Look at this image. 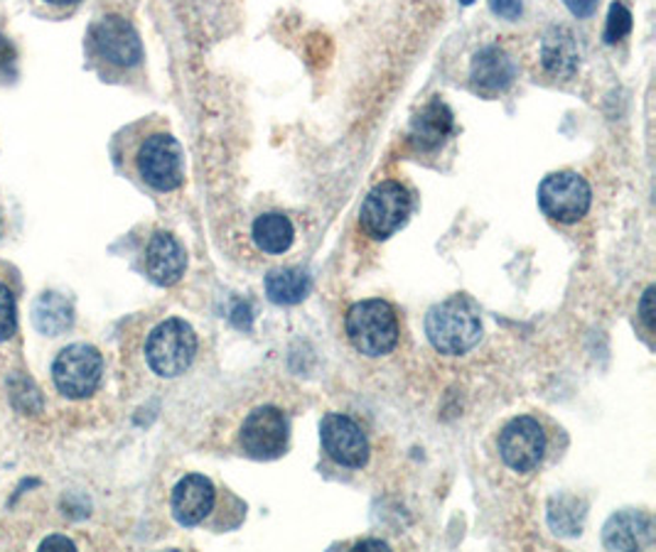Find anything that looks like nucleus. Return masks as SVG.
<instances>
[{"mask_svg":"<svg viewBox=\"0 0 656 552\" xmlns=\"http://www.w3.org/2000/svg\"><path fill=\"white\" fill-rule=\"evenodd\" d=\"M0 233H3V212H0Z\"/></svg>","mask_w":656,"mask_h":552,"instance_id":"7c9ffc66","label":"nucleus"},{"mask_svg":"<svg viewBox=\"0 0 656 552\" xmlns=\"http://www.w3.org/2000/svg\"><path fill=\"white\" fill-rule=\"evenodd\" d=\"M290 440V422L286 412L276 406L251 410L239 430V447L247 457L271 461L283 457Z\"/></svg>","mask_w":656,"mask_h":552,"instance_id":"0eeeda50","label":"nucleus"},{"mask_svg":"<svg viewBox=\"0 0 656 552\" xmlns=\"http://www.w3.org/2000/svg\"><path fill=\"white\" fill-rule=\"evenodd\" d=\"M541 64L553 79H571L581 67V49L571 29L551 27L541 43Z\"/></svg>","mask_w":656,"mask_h":552,"instance_id":"f3484780","label":"nucleus"},{"mask_svg":"<svg viewBox=\"0 0 656 552\" xmlns=\"http://www.w3.org/2000/svg\"><path fill=\"white\" fill-rule=\"evenodd\" d=\"M410 212H414V196H410L408 187L396 180H386L367 194L359 212V226L369 239L386 241L398 229H404Z\"/></svg>","mask_w":656,"mask_h":552,"instance_id":"39448f33","label":"nucleus"},{"mask_svg":"<svg viewBox=\"0 0 656 552\" xmlns=\"http://www.w3.org/2000/svg\"><path fill=\"white\" fill-rule=\"evenodd\" d=\"M188 271V253L168 231H155L145 245V275L160 288L180 283Z\"/></svg>","mask_w":656,"mask_h":552,"instance_id":"4468645a","label":"nucleus"},{"mask_svg":"<svg viewBox=\"0 0 656 552\" xmlns=\"http://www.w3.org/2000/svg\"><path fill=\"white\" fill-rule=\"evenodd\" d=\"M355 548H379V550H386L389 545L384 543V540H361V543H357Z\"/></svg>","mask_w":656,"mask_h":552,"instance_id":"cd10ccee","label":"nucleus"},{"mask_svg":"<svg viewBox=\"0 0 656 552\" xmlns=\"http://www.w3.org/2000/svg\"><path fill=\"white\" fill-rule=\"evenodd\" d=\"M514 57L497 45L482 47L469 62V84H473L475 94L485 98H497L499 94H504L514 84Z\"/></svg>","mask_w":656,"mask_h":552,"instance_id":"f8f14e48","label":"nucleus"},{"mask_svg":"<svg viewBox=\"0 0 656 552\" xmlns=\"http://www.w3.org/2000/svg\"><path fill=\"white\" fill-rule=\"evenodd\" d=\"M460 3H463V5H473L475 0H460Z\"/></svg>","mask_w":656,"mask_h":552,"instance_id":"c756f323","label":"nucleus"},{"mask_svg":"<svg viewBox=\"0 0 656 552\" xmlns=\"http://www.w3.org/2000/svg\"><path fill=\"white\" fill-rule=\"evenodd\" d=\"M5 64H13V49L5 43V37H0V72Z\"/></svg>","mask_w":656,"mask_h":552,"instance_id":"bb28decb","label":"nucleus"},{"mask_svg":"<svg viewBox=\"0 0 656 552\" xmlns=\"http://www.w3.org/2000/svg\"><path fill=\"white\" fill-rule=\"evenodd\" d=\"M92 49L104 64L114 69H135L143 62L139 29L121 15H106L92 27Z\"/></svg>","mask_w":656,"mask_h":552,"instance_id":"9d476101","label":"nucleus"},{"mask_svg":"<svg viewBox=\"0 0 656 552\" xmlns=\"http://www.w3.org/2000/svg\"><path fill=\"white\" fill-rule=\"evenodd\" d=\"M47 3H52V5H74V3H80V0H47Z\"/></svg>","mask_w":656,"mask_h":552,"instance_id":"c85d7f7f","label":"nucleus"},{"mask_svg":"<svg viewBox=\"0 0 656 552\" xmlns=\"http://www.w3.org/2000/svg\"><path fill=\"white\" fill-rule=\"evenodd\" d=\"M214 501H217V489L212 481L202 475H188L172 489V516L180 526H200L212 516Z\"/></svg>","mask_w":656,"mask_h":552,"instance_id":"ddd939ff","label":"nucleus"},{"mask_svg":"<svg viewBox=\"0 0 656 552\" xmlns=\"http://www.w3.org/2000/svg\"><path fill=\"white\" fill-rule=\"evenodd\" d=\"M312 290L310 275L302 268H276L266 275V295L273 304H300Z\"/></svg>","mask_w":656,"mask_h":552,"instance_id":"6ab92c4d","label":"nucleus"},{"mask_svg":"<svg viewBox=\"0 0 656 552\" xmlns=\"http://www.w3.org/2000/svg\"><path fill=\"white\" fill-rule=\"evenodd\" d=\"M52 548H64V550H74L76 545L72 543L70 538H62V536H50L47 540H43L40 543V550L43 552H47V550H52Z\"/></svg>","mask_w":656,"mask_h":552,"instance_id":"a878e982","label":"nucleus"},{"mask_svg":"<svg viewBox=\"0 0 656 552\" xmlns=\"http://www.w3.org/2000/svg\"><path fill=\"white\" fill-rule=\"evenodd\" d=\"M251 239L257 243V249L269 255L286 253L293 241H296V226L281 212H266L261 214L251 226Z\"/></svg>","mask_w":656,"mask_h":552,"instance_id":"a211bd4d","label":"nucleus"},{"mask_svg":"<svg viewBox=\"0 0 656 552\" xmlns=\"http://www.w3.org/2000/svg\"><path fill=\"white\" fill-rule=\"evenodd\" d=\"M135 172L151 190L168 194L184 184V151L168 131H153L135 147Z\"/></svg>","mask_w":656,"mask_h":552,"instance_id":"7ed1b4c3","label":"nucleus"},{"mask_svg":"<svg viewBox=\"0 0 656 552\" xmlns=\"http://www.w3.org/2000/svg\"><path fill=\"white\" fill-rule=\"evenodd\" d=\"M489 8H492V13L502 20H518L524 13V0H489Z\"/></svg>","mask_w":656,"mask_h":552,"instance_id":"5701e85b","label":"nucleus"},{"mask_svg":"<svg viewBox=\"0 0 656 552\" xmlns=\"http://www.w3.org/2000/svg\"><path fill=\"white\" fill-rule=\"evenodd\" d=\"M198 357V334L184 320H165L145 341L148 367L163 379H178Z\"/></svg>","mask_w":656,"mask_h":552,"instance_id":"20e7f679","label":"nucleus"},{"mask_svg":"<svg viewBox=\"0 0 656 552\" xmlns=\"http://www.w3.org/2000/svg\"><path fill=\"white\" fill-rule=\"evenodd\" d=\"M632 33V13L630 8L620 0H615L610 5V13H607V25H605V43L615 45L620 43L622 37H627Z\"/></svg>","mask_w":656,"mask_h":552,"instance_id":"412c9836","label":"nucleus"},{"mask_svg":"<svg viewBox=\"0 0 656 552\" xmlns=\"http://www.w3.org/2000/svg\"><path fill=\"white\" fill-rule=\"evenodd\" d=\"M345 329L351 347L369 359L386 357L398 347L401 339L398 314L386 300H361L351 304Z\"/></svg>","mask_w":656,"mask_h":552,"instance_id":"f03ea898","label":"nucleus"},{"mask_svg":"<svg viewBox=\"0 0 656 552\" xmlns=\"http://www.w3.org/2000/svg\"><path fill=\"white\" fill-rule=\"evenodd\" d=\"M102 373L104 359L92 344H72V347L62 349L52 363L55 386L70 400L90 398L99 388Z\"/></svg>","mask_w":656,"mask_h":552,"instance_id":"6e6552de","label":"nucleus"},{"mask_svg":"<svg viewBox=\"0 0 656 552\" xmlns=\"http://www.w3.org/2000/svg\"><path fill=\"white\" fill-rule=\"evenodd\" d=\"M320 442L325 455L339 467L361 469L369 461V440L345 412H327L320 422Z\"/></svg>","mask_w":656,"mask_h":552,"instance_id":"9b49d317","label":"nucleus"},{"mask_svg":"<svg viewBox=\"0 0 656 552\" xmlns=\"http://www.w3.org/2000/svg\"><path fill=\"white\" fill-rule=\"evenodd\" d=\"M654 538L652 518L640 511H624L605 524L603 543L610 550H640L649 545Z\"/></svg>","mask_w":656,"mask_h":552,"instance_id":"dca6fc26","label":"nucleus"},{"mask_svg":"<svg viewBox=\"0 0 656 552\" xmlns=\"http://www.w3.org/2000/svg\"><path fill=\"white\" fill-rule=\"evenodd\" d=\"M426 334L433 349L445 357H463L473 351L482 339V314L477 302L467 295H453L430 308Z\"/></svg>","mask_w":656,"mask_h":552,"instance_id":"f257e3e1","label":"nucleus"},{"mask_svg":"<svg viewBox=\"0 0 656 552\" xmlns=\"http://www.w3.org/2000/svg\"><path fill=\"white\" fill-rule=\"evenodd\" d=\"M453 133V111H450L443 101H430L428 106L420 108V113L410 121L408 143L416 153H436L450 141Z\"/></svg>","mask_w":656,"mask_h":552,"instance_id":"2eb2a0df","label":"nucleus"},{"mask_svg":"<svg viewBox=\"0 0 656 552\" xmlns=\"http://www.w3.org/2000/svg\"><path fill=\"white\" fill-rule=\"evenodd\" d=\"M17 332V312L13 292L0 285V341H8Z\"/></svg>","mask_w":656,"mask_h":552,"instance_id":"4be33fe9","label":"nucleus"},{"mask_svg":"<svg viewBox=\"0 0 656 552\" xmlns=\"http://www.w3.org/2000/svg\"><path fill=\"white\" fill-rule=\"evenodd\" d=\"M640 320L646 332H654V288H646L644 298L640 302Z\"/></svg>","mask_w":656,"mask_h":552,"instance_id":"b1692460","label":"nucleus"},{"mask_svg":"<svg viewBox=\"0 0 656 552\" xmlns=\"http://www.w3.org/2000/svg\"><path fill=\"white\" fill-rule=\"evenodd\" d=\"M497 447L499 457H502L509 469L518 471V475H528V471L538 469V465L544 461L548 437L544 425L536 418L516 416L499 432Z\"/></svg>","mask_w":656,"mask_h":552,"instance_id":"1a4fd4ad","label":"nucleus"},{"mask_svg":"<svg viewBox=\"0 0 656 552\" xmlns=\"http://www.w3.org/2000/svg\"><path fill=\"white\" fill-rule=\"evenodd\" d=\"M33 322L47 337H57L72 327L74 310L72 302L57 292H45L33 308Z\"/></svg>","mask_w":656,"mask_h":552,"instance_id":"aec40b11","label":"nucleus"},{"mask_svg":"<svg viewBox=\"0 0 656 552\" xmlns=\"http://www.w3.org/2000/svg\"><path fill=\"white\" fill-rule=\"evenodd\" d=\"M563 5L571 10L575 17H591L597 10V0H563Z\"/></svg>","mask_w":656,"mask_h":552,"instance_id":"393cba45","label":"nucleus"},{"mask_svg":"<svg viewBox=\"0 0 656 552\" xmlns=\"http://www.w3.org/2000/svg\"><path fill=\"white\" fill-rule=\"evenodd\" d=\"M593 190L583 175L573 170L551 172L538 184V206L551 221L577 224L591 212Z\"/></svg>","mask_w":656,"mask_h":552,"instance_id":"423d86ee","label":"nucleus"}]
</instances>
